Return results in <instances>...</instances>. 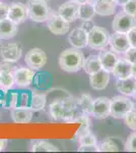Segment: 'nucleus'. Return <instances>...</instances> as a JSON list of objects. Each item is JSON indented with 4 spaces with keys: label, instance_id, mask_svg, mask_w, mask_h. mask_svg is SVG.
<instances>
[{
    "label": "nucleus",
    "instance_id": "f257e3e1",
    "mask_svg": "<svg viewBox=\"0 0 136 153\" xmlns=\"http://www.w3.org/2000/svg\"><path fill=\"white\" fill-rule=\"evenodd\" d=\"M78 109V100L72 96L57 98L49 105V112L53 120L67 123H74L79 115Z\"/></svg>",
    "mask_w": 136,
    "mask_h": 153
},
{
    "label": "nucleus",
    "instance_id": "f03ea898",
    "mask_svg": "<svg viewBox=\"0 0 136 153\" xmlns=\"http://www.w3.org/2000/svg\"><path fill=\"white\" fill-rule=\"evenodd\" d=\"M85 55L77 48H67L59 56V66L66 73H77L82 68Z\"/></svg>",
    "mask_w": 136,
    "mask_h": 153
},
{
    "label": "nucleus",
    "instance_id": "7ed1b4c3",
    "mask_svg": "<svg viewBox=\"0 0 136 153\" xmlns=\"http://www.w3.org/2000/svg\"><path fill=\"white\" fill-rule=\"evenodd\" d=\"M26 6L29 9V19L36 23H44L51 14L48 2L44 0H28Z\"/></svg>",
    "mask_w": 136,
    "mask_h": 153
},
{
    "label": "nucleus",
    "instance_id": "20e7f679",
    "mask_svg": "<svg viewBox=\"0 0 136 153\" xmlns=\"http://www.w3.org/2000/svg\"><path fill=\"white\" fill-rule=\"evenodd\" d=\"M111 34L107 29L95 26L88 32L87 46L95 50H103L109 45Z\"/></svg>",
    "mask_w": 136,
    "mask_h": 153
},
{
    "label": "nucleus",
    "instance_id": "39448f33",
    "mask_svg": "<svg viewBox=\"0 0 136 153\" xmlns=\"http://www.w3.org/2000/svg\"><path fill=\"white\" fill-rule=\"evenodd\" d=\"M133 108L134 102L128 96L118 95L111 99V117L115 118H124Z\"/></svg>",
    "mask_w": 136,
    "mask_h": 153
},
{
    "label": "nucleus",
    "instance_id": "423d86ee",
    "mask_svg": "<svg viewBox=\"0 0 136 153\" xmlns=\"http://www.w3.org/2000/svg\"><path fill=\"white\" fill-rule=\"evenodd\" d=\"M46 24L49 31L57 36L65 35V34L68 33L69 29H70V23L65 21L58 13H54V12H51L48 19L46 21Z\"/></svg>",
    "mask_w": 136,
    "mask_h": 153
},
{
    "label": "nucleus",
    "instance_id": "0eeeda50",
    "mask_svg": "<svg viewBox=\"0 0 136 153\" xmlns=\"http://www.w3.org/2000/svg\"><path fill=\"white\" fill-rule=\"evenodd\" d=\"M32 99V93L29 91H14L12 93L7 92L5 107H29Z\"/></svg>",
    "mask_w": 136,
    "mask_h": 153
},
{
    "label": "nucleus",
    "instance_id": "6e6552de",
    "mask_svg": "<svg viewBox=\"0 0 136 153\" xmlns=\"http://www.w3.org/2000/svg\"><path fill=\"white\" fill-rule=\"evenodd\" d=\"M26 65L34 71L41 70L47 63V54L41 48H33L24 56Z\"/></svg>",
    "mask_w": 136,
    "mask_h": 153
},
{
    "label": "nucleus",
    "instance_id": "1a4fd4ad",
    "mask_svg": "<svg viewBox=\"0 0 136 153\" xmlns=\"http://www.w3.org/2000/svg\"><path fill=\"white\" fill-rule=\"evenodd\" d=\"M134 27H136V18L124 11L116 14L112 22V28L115 32L128 33Z\"/></svg>",
    "mask_w": 136,
    "mask_h": 153
},
{
    "label": "nucleus",
    "instance_id": "9d476101",
    "mask_svg": "<svg viewBox=\"0 0 136 153\" xmlns=\"http://www.w3.org/2000/svg\"><path fill=\"white\" fill-rule=\"evenodd\" d=\"M23 55V47L18 43H6L0 47V57L3 61L17 62Z\"/></svg>",
    "mask_w": 136,
    "mask_h": 153
},
{
    "label": "nucleus",
    "instance_id": "9b49d317",
    "mask_svg": "<svg viewBox=\"0 0 136 153\" xmlns=\"http://www.w3.org/2000/svg\"><path fill=\"white\" fill-rule=\"evenodd\" d=\"M16 66L12 62L2 61L0 63V87L9 90L14 85V71Z\"/></svg>",
    "mask_w": 136,
    "mask_h": 153
},
{
    "label": "nucleus",
    "instance_id": "f8f14e48",
    "mask_svg": "<svg viewBox=\"0 0 136 153\" xmlns=\"http://www.w3.org/2000/svg\"><path fill=\"white\" fill-rule=\"evenodd\" d=\"M109 45L111 50L116 53H125L131 47L127 33L122 32H115L113 35H111Z\"/></svg>",
    "mask_w": 136,
    "mask_h": 153
},
{
    "label": "nucleus",
    "instance_id": "ddd939ff",
    "mask_svg": "<svg viewBox=\"0 0 136 153\" xmlns=\"http://www.w3.org/2000/svg\"><path fill=\"white\" fill-rule=\"evenodd\" d=\"M79 5L80 3L74 1V0H68V1L64 2L62 5L59 6L57 13L60 16H62L68 23H73L78 19Z\"/></svg>",
    "mask_w": 136,
    "mask_h": 153
},
{
    "label": "nucleus",
    "instance_id": "4468645a",
    "mask_svg": "<svg viewBox=\"0 0 136 153\" xmlns=\"http://www.w3.org/2000/svg\"><path fill=\"white\" fill-rule=\"evenodd\" d=\"M36 73L31 68H16L14 71V84L18 87L26 88L33 85Z\"/></svg>",
    "mask_w": 136,
    "mask_h": 153
},
{
    "label": "nucleus",
    "instance_id": "2eb2a0df",
    "mask_svg": "<svg viewBox=\"0 0 136 153\" xmlns=\"http://www.w3.org/2000/svg\"><path fill=\"white\" fill-rule=\"evenodd\" d=\"M8 19L15 24H23L29 19V9L26 4L21 2H13L9 5Z\"/></svg>",
    "mask_w": 136,
    "mask_h": 153
},
{
    "label": "nucleus",
    "instance_id": "dca6fc26",
    "mask_svg": "<svg viewBox=\"0 0 136 153\" xmlns=\"http://www.w3.org/2000/svg\"><path fill=\"white\" fill-rule=\"evenodd\" d=\"M91 115L98 120H104L111 115V99L108 97H98L93 102Z\"/></svg>",
    "mask_w": 136,
    "mask_h": 153
},
{
    "label": "nucleus",
    "instance_id": "f3484780",
    "mask_svg": "<svg viewBox=\"0 0 136 153\" xmlns=\"http://www.w3.org/2000/svg\"><path fill=\"white\" fill-rule=\"evenodd\" d=\"M88 33L81 27L73 29L68 36V42L74 48L82 49L87 46Z\"/></svg>",
    "mask_w": 136,
    "mask_h": 153
},
{
    "label": "nucleus",
    "instance_id": "a211bd4d",
    "mask_svg": "<svg viewBox=\"0 0 136 153\" xmlns=\"http://www.w3.org/2000/svg\"><path fill=\"white\" fill-rule=\"evenodd\" d=\"M110 74L111 73L102 68L93 75H90V84L91 88L98 91H102L107 88L110 82Z\"/></svg>",
    "mask_w": 136,
    "mask_h": 153
},
{
    "label": "nucleus",
    "instance_id": "6ab92c4d",
    "mask_svg": "<svg viewBox=\"0 0 136 153\" xmlns=\"http://www.w3.org/2000/svg\"><path fill=\"white\" fill-rule=\"evenodd\" d=\"M117 80H124L132 76V65L125 58H120L112 71Z\"/></svg>",
    "mask_w": 136,
    "mask_h": 153
},
{
    "label": "nucleus",
    "instance_id": "aec40b11",
    "mask_svg": "<svg viewBox=\"0 0 136 153\" xmlns=\"http://www.w3.org/2000/svg\"><path fill=\"white\" fill-rule=\"evenodd\" d=\"M99 57H100L101 63H102V68L109 73H112L116 63L119 60V57L116 52L112 50H105V49L101 51Z\"/></svg>",
    "mask_w": 136,
    "mask_h": 153
},
{
    "label": "nucleus",
    "instance_id": "412c9836",
    "mask_svg": "<svg viewBox=\"0 0 136 153\" xmlns=\"http://www.w3.org/2000/svg\"><path fill=\"white\" fill-rule=\"evenodd\" d=\"M117 5L118 4L116 0H98L93 4L96 14L103 16H109L115 13Z\"/></svg>",
    "mask_w": 136,
    "mask_h": 153
},
{
    "label": "nucleus",
    "instance_id": "4be33fe9",
    "mask_svg": "<svg viewBox=\"0 0 136 153\" xmlns=\"http://www.w3.org/2000/svg\"><path fill=\"white\" fill-rule=\"evenodd\" d=\"M117 90L121 95L132 97L136 90V76H131L124 80H118Z\"/></svg>",
    "mask_w": 136,
    "mask_h": 153
},
{
    "label": "nucleus",
    "instance_id": "5701e85b",
    "mask_svg": "<svg viewBox=\"0 0 136 153\" xmlns=\"http://www.w3.org/2000/svg\"><path fill=\"white\" fill-rule=\"evenodd\" d=\"M17 34V24L11 19H5L0 21V39L9 40Z\"/></svg>",
    "mask_w": 136,
    "mask_h": 153
},
{
    "label": "nucleus",
    "instance_id": "b1692460",
    "mask_svg": "<svg viewBox=\"0 0 136 153\" xmlns=\"http://www.w3.org/2000/svg\"><path fill=\"white\" fill-rule=\"evenodd\" d=\"M11 118L15 124H28L33 118V110L29 107L12 108Z\"/></svg>",
    "mask_w": 136,
    "mask_h": 153
},
{
    "label": "nucleus",
    "instance_id": "393cba45",
    "mask_svg": "<svg viewBox=\"0 0 136 153\" xmlns=\"http://www.w3.org/2000/svg\"><path fill=\"white\" fill-rule=\"evenodd\" d=\"M82 68L87 75H93V74L102 70V63H101L99 55L91 54V55H88L87 57L85 58Z\"/></svg>",
    "mask_w": 136,
    "mask_h": 153
},
{
    "label": "nucleus",
    "instance_id": "a878e982",
    "mask_svg": "<svg viewBox=\"0 0 136 153\" xmlns=\"http://www.w3.org/2000/svg\"><path fill=\"white\" fill-rule=\"evenodd\" d=\"M122 149L121 146V140L114 137H108L101 143L99 146V151L104 152H116Z\"/></svg>",
    "mask_w": 136,
    "mask_h": 153
},
{
    "label": "nucleus",
    "instance_id": "bb28decb",
    "mask_svg": "<svg viewBox=\"0 0 136 153\" xmlns=\"http://www.w3.org/2000/svg\"><path fill=\"white\" fill-rule=\"evenodd\" d=\"M31 150L33 152H57L59 149L55 145L46 140H33L31 143Z\"/></svg>",
    "mask_w": 136,
    "mask_h": 153
},
{
    "label": "nucleus",
    "instance_id": "cd10ccee",
    "mask_svg": "<svg viewBox=\"0 0 136 153\" xmlns=\"http://www.w3.org/2000/svg\"><path fill=\"white\" fill-rule=\"evenodd\" d=\"M96 16V10L93 4L90 2H85L81 3L78 9V19L80 21H93V19Z\"/></svg>",
    "mask_w": 136,
    "mask_h": 153
},
{
    "label": "nucleus",
    "instance_id": "c85d7f7f",
    "mask_svg": "<svg viewBox=\"0 0 136 153\" xmlns=\"http://www.w3.org/2000/svg\"><path fill=\"white\" fill-rule=\"evenodd\" d=\"M47 103V96L43 93H32L31 99V108L33 111H41L46 107Z\"/></svg>",
    "mask_w": 136,
    "mask_h": 153
},
{
    "label": "nucleus",
    "instance_id": "c756f323",
    "mask_svg": "<svg viewBox=\"0 0 136 153\" xmlns=\"http://www.w3.org/2000/svg\"><path fill=\"white\" fill-rule=\"evenodd\" d=\"M77 100H78V105H79L81 111L87 113V114H91L95 99H93L90 94H82L80 96V98H78Z\"/></svg>",
    "mask_w": 136,
    "mask_h": 153
},
{
    "label": "nucleus",
    "instance_id": "7c9ffc66",
    "mask_svg": "<svg viewBox=\"0 0 136 153\" xmlns=\"http://www.w3.org/2000/svg\"><path fill=\"white\" fill-rule=\"evenodd\" d=\"M74 122L79 123V124H80V127H79V129H78V131H77V134H76L77 137H79V136L83 135L85 133L90 131V117H88L87 113H85V112L80 113V114L76 117V120H74Z\"/></svg>",
    "mask_w": 136,
    "mask_h": 153
},
{
    "label": "nucleus",
    "instance_id": "2f4dec72",
    "mask_svg": "<svg viewBox=\"0 0 136 153\" xmlns=\"http://www.w3.org/2000/svg\"><path fill=\"white\" fill-rule=\"evenodd\" d=\"M77 141L79 146H93V145H98V139L90 131L85 133L83 135L77 137Z\"/></svg>",
    "mask_w": 136,
    "mask_h": 153
},
{
    "label": "nucleus",
    "instance_id": "473e14b6",
    "mask_svg": "<svg viewBox=\"0 0 136 153\" xmlns=\"http://www.w3.org/2000/svg\"><path fill=\"white\" fill-rule=\"evenodd\" d=\"M125 124L130 130L136 131V108L134 107L132 110H130L124 117Z\"/></svg>",
    "mask_w": 136,
    "mask_h": 153
},
{
    "label": "nucleus",
    "instance_id": "72a5a7b5",
    "mask_svg": "<svg viewBox=\"0 0 136 153\" xmlns=\"http://www.w3.org/2000/svg\"><path fill=\"white\" fill-rule=\"evenodd\" d=\"M125 150L129 152H136V131L129 135L125 143Z\"/></svg>",
    "mask_w": 136,
    "mask_h": 153
},
{
    "label": "nucleus",
    "instance_id": "f704fd0d",
    "mask_svg": "<svg viewBox=\"0 0 136 153\" xmlns=\"http://www.w3.org/2000/svg\"><path fill=\"white\" fill-rule=\"evenodd\" d=\"M123 10L126 13L136 18V0H130L123 5Z\"/></svg>",
    "mask_w": 136,
    "mask_h": 153
},
{
    "label": "nucleus",
    "instance_id": "c9c22d12",
    "mask_svg": "<svg viewBox=\"0 0 136 153\" xmlns=\"http://www.w3.org/2000/svg\"><path fill=\"white\" fill-rule=\"evenodd\" d=\"M124 54H125L124 58L127 59L131 65L136 63V47H130Z\"/></svg>",
    "mask_w": 136,
    "mask_h": 153
},
{
    "label": "nucleus",
    "instance_id": "e433bc0d",
    "mask_svg": "<svg viewBox=\"0 0 136 153\" xmlns=\"http://www.w3.org/2000/svg\"><path fill=\"white\" fill-rule=\"evenodd\" d=\"M8 13H9V5L0 1V21L8 19Z\"/></svg>",
    "mask_w": 136,
    "mask_h": 153
},
{
    "label": "nucleus",
    "instance_id": "4c0bfd02",
    "mask_svg": "<svg viewBox=\"0 0 136 153\" xmlns=\"http://www.w3.org/2000/svg\"><path fill=\"white\" fill-rule=\"evenodd\" d=\"M128 40L131 45V47H136V27L133 29H131L129 32L127 33Z\"/></svg>",
    "mask_w": 136,
    "mask_h": 153
},
{
    "label": "nucleus",
    "instance_id": "58836bf2",
    "mask_svg": "<svg viewBox=\"0 0 136 153\" xmlns=\"http://www.w3.org/2000/svg\"><path fill=\"white\" fill-rule=\"evenodd\" d=\"M7 97V90L0 87V106H5Z\"/></svg>",
    "mask_w": 136,
    "mask_h": 153
},
{
    "label": "nucleus",
    "instance_id": "ea45409f",
    "mask_svg": "<svg viewBox=\"0 0 136 153\" xmlns=\"http://www.w3.org/2000/svg\"><path fill=\"white\" fill-rule=\"evenodd\" d=\"M78 151H91V152H95V151H99V146L98 145H93V146H79L78 147Z\"/></svg>",
    "mask_w": 136,
    "mask_h": 153
},
{
    "label": "nucleus",
    "instance_id": "a19ab883",
    "mask_svg": "<svg viewBox=\"0 0 136 153\" xmlns=\"http://www.w3.org/2000/svg\"><path fill=\"white\" fill-rule=\"evenodd\" d=\"M96 25L93 24V21H85V22H82V25H81V28H82L83 30H85L86 32H90L91 29L93 28V27H95Z\"/></svg>",
    "mask_w": 136,
    "mask_h": 153
},
{
    "label": "nucleus",
    "instance_id": "79ce46f5",
    "mask_svg": "<svg viewBox=\"0 0 136 153\" xmlns=\"http://www.w3.org/2000/svg\"><path fill=\"white\" fill-rule=\"evenodd\" d=\"M7 139H0V151H3L7 145Z\"/></svg>",
    "mask_w": 136,
    "mask_h": 153
},
{
    "label": "nucleus",
    "instance_id": "37998d69",
    "mask_svg": "<svg viewBox=\"0 0 136 153\" xmlns=\"http://www.w3.org/2000/svg\"><path fill=\"white\" fill-rule=\"evenodd\" d=\"M128 1H130V0H116V2H117L118 5H121V6H123L124 4H126Z\"/></svg>",
    "mask_w": 136,
    "mask_h": 153
},
{
    "label": "nucleus",
    "instance_id": "c03bdc74",
    "mask_svg": "<svg viewBox=\"0 0 136 153\" xmlns=\"http://www.w3.org/2000/svg\"><path fill=\"white\" fill-rule=\"evenodd\" d=\"M132 76H136V63L132 65Z\"/></svg>",
    "mask_w": 136,
    "mask_h": 153
},
{
    "label": "nucleus",
    "instance_id": "a18cd8bd",
    "mask_svg": "<svg viewBox=\"0 0 136 153\" xmlns=\"http://www.w3.org/2000/svg\"><path fill=\"white\" fill-rule=\"evenodd\" d=\"M74 1L78 2V3H85V2H87V0H74Z\"/></svg>",
    "mask_w": 136,
    "mask_h": 153
},
{
    "label": "nucleus",
    "instance_id": "49530a36",
    "mask_svg": "<svg viewBox=\"0 0 136 153\" xmlns=\"http://www.w3.org/2000/svg\"><path fill=\"white\" fill-rule=\"evenodd\" d=\"M96 1H98V0H87V2H90L91 4H95Z\"/></svg>",
    "mask_w": 136,
    "mask_h": 153
},
{
    "label": "nucleus",
    "instance_id": "de8ad7c7",
    "mask_svg": "<svg viewBox=\"0 0 136 153\" xmlns=\"http://www.w3.org/2000/svg\"><path fill=\"white\" fill-rule=\"evenodd\" d=\"M132 97H133V98H135V99H136V90H135V92H134V94H133Z\"/></svg>",
    "mask_w": 136,
    "mask_h": 153
},
{
    "label": "nucleus",
    "instance_id": "09e8293b",
    "mask_svg": "<svg viewBox=\"0 0 136 153\" xmlns=\"http://www.w3.org/2000/svg\"><path fill=\"white\" fill-rule=\"evenodd\" d=\"M44 1H47V2H48V1H49V0H44Z\"/></svg>",
    "mask_w": 136,
    "mask_h": 153
},
{
    "label": "nucleus",
    "instance_id": "8fccbe9b",
    "mask_svg": "<svg viewBox=\"0 0 136 153\" xmlns=\"http://www.w3.org/2000/svg\"><path fill=\"white\" fill-rule=\"evenodd\" d=\"M0 44H1V39H0Z\"/></svg>",
    "mask_w": 136,
    "mask_h": 153
}]
</instances>
